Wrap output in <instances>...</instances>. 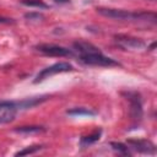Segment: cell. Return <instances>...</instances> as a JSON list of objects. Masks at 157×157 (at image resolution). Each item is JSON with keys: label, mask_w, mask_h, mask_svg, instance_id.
<instances>
[{"label": "cell", "mask_w": 157, "mask_h": 157, "mask_svg": "<svg viewBox=\"0 0 157 157\" xmlns=\"http://www.w3.org/2000/svg\"><path fill=\"white\" fill-rule=\"evenodd\" d=\"M74 49L80 54V56L83 55H92V54H99L102 53L99 50V48H97L96 45H93L92 43L85 42V40H77L74 42Z\"/></svg>", "instance_id": "obj_9"}, {"label": "cell", "mask_w": 157, "mask_h": 157, "mask_svg": "<svg viewBox=\"0 0 157 157\" xmlns=\"http://www.w3.org/2000/svg\"><path fill=\"white\" fill-rule=\"evenodd\" d=\"M134 20L147 21V22L155 23L157 17H156L155 12H151V11H139V12H134Z\"/></svg>", "instance_id": "obj_11"}, {"label": "cell", "mask_w": 157, "mask_h": 157, "mask_svg": "<svg viewBox=\"0 0 157 157\" xmlns=\"http://www.w3.org/2000/svg\"><path fill=\"white\" fill-rule=\"evenodd\" d=\"M40 148H42V146H39V145H36V146H29V147H26V148H23V150L18 151V152H16V153H15V156H25V155H31V153H34V152L39 151Z\"/></svg>", "instance_id": "obj_17"}, {"label": "cell", "mask_w": 157, "mask_h": 157, "mask_svg": "<svg viewBox=\"0 0 157 157\" xmlns=\"http://www.w3.org/2000/svg\"><path fill=\"white\" fill-rule=\"evenodd\" d=\"M155 44H156V43H152V44H151V45H150V50H152V49H153V48H155Z\"/></svg>", "instance_id": "obj_21"}, {"label": "cell", "mask_w": 157, "mask_h": 157, "mask_svg": "<svg viewBox=\"0 0 157 157\" xmlns=\"http://www.w3.org/2000/svg\"><path fill=\"white\" fill-rule=\"evenodd\" d=\"M97 12L104 17L114 20H134V12L120 10V9H109V7H98Z\"/></svg>", "instance_id": "obj_6"}, {"label": "cell", "mask_w": 157, "mask_h": 157, "mask_svg": "<svg viewBox=\"0 0 157 157\" xmlns=\"http://www.w3.org/2000/svg\"><path fill=\"white\" fill-rule=\"evenodd\" d=\"M128 145L130 146V148H132L137 152H141V153H147V155H155L156 153V146L148 140L130 139V140H128Z\"/></svg>", "instance_id": "obj_7"}, {"label": "cell", "mask_w": 157, "mask_h": 157, "mask_svg": "<svg viewBox=\"0 0 157 157\" xmlns=\"http://www.w3.org/2000/svg\"><path fill=\"white\" fill-rule=\"evenodd\" d=\"M36 49L39 53L49 56H70L72 54L71 50L55 44H39L36 47Z\"/></svg>", "instance_id": "obj_5"}, {"label": "cell", "mask_w": 157, "mask_h": 157, "mask_svg": "<svg viewBox=\"0 0 157 157\" xmlns=\"http://www.w3.org/2000/svg\"><path fill=\"white\" fill-rule=\"evenodd\" d=\"M45 129L43 126H38V125H29V126H18L15 129L16 132H21V134H38V132H43Z\"/></svg>", "instance_id": "obj_12"}, {"label": "cell", "mask_w": 157, "mask_h": 157, "mask_svg": "<svg viewBox=\"0 0 157 157\" xmlns=\"http://www.w3.org/2000/svg\"><path fill=\"white\" fill-rule=\"evenodd\" d=\"M48 99V96H40V97H31V98H26L23 101L20 102H15V105L17 109H28V108H33L43 102H45Z\"/></svg>", "instance_id": "obj_10"}, {"label": "cell", "mask_w": 157, "mask_h": 157, "mask_svg": "<svg viewBox=\"0 0 157 157\" xmlns=\"http://www.w3.org/2000/svg\"><path fill=\"white\" fill-rule=\"evenodd\" d=\"M16 112L15 102H0V124L12 121L16 117Z\"/></svg>", "instance_id": "obj_8"}, {"label": "cell", "mask_w": 157, "mask_h": 157, "mask_svg": "<svg viewBox=\"0 0 157 157\" xmlns=\"http://www.w3.org/2000/svg\"><path fill=\"white\" fill-rule=\"evenodd\" d=\"M25 17L27 20H32V21H40V20L44 18V16L39 12H28V13L25 15Z\"/></svg>", "instance_id": "obj_18"}, {"label": "cell", "mask_w": 157, "mask_h": 157, "mask_svg": "<svg viewBox=\"0 0 157 157\" xmlns=\"http://www.w3.org/2000/svg\"><path fill=\"white\" fill-rule=\"evenodd\" d=\"M74 70V66L69 63H56L49 67H45L40 72H38V75L36 76L34 78V83L37 82H40L43 81L44 78H47L48 76H52V75H55V74H60V72H67V71H72Z\"/></svg>", "instance_id": "obj_2"}, {"label": "cell", "mask_w": 157, "mask_h": 157, "mask_svg": "<svg viewBox=\"0 0 157 157\" xmlns=\"http://www.w3.org/2000/svg\"><path fill=\"white\" fill-rule=\"evenodd\" d=\"M55 2H58V4H66V2H69L70 0H54Z\"/></svg>", "instance_id": "obj_20"}, {"label": "cell", "mask_w": 157, "mask_h": 157, "mask_svg": "<svg viewBox=\"0 0 157 157\" xmlns=\"http://www.w3.org/2000/svg\"><path fill=\"white\" fill-rule=\"evenodd\" d=\"M80 60L83 64L87 65H96V66H119L120 64L118 61H115L112 58H108L105 55H103L102 53L99 54H92V55H83L80 56Z\"/></svg>", "instance_id": "obj_3"}, {"label": "cell", "mask_w": 157, "mask_h": 157, "mask_svg": "<svg viewBox=\"0 0 157 157\" xmlns=\"http://www.w3.org/2000/svg\"><path fill=\"white\" fill-rule=\"evenodd\" d=\"M0 23H4V25H12V23H15V21H13L12 18L0 16Z\"/></svg>", "instance_id": "obj_19"}, {"label": "cell", "mask_w": 157, "mask_h": 157, "mask_svg": "<svg viewBox=\"0 0 157 157\" xmlns=\"http://www.w3.org/2000/svg\"><path fill=\"white\" fill-rule=\"evenodd\" d=\"M114 40L124 49H141L145 47V42L142 39L128 34H115Z\"/></svg>", "instance_id": "obj_4"}, {"label": "cell", "mask_w": 157, "mask_h": 157, "mask_svg": "<svg viewBox=\"0 0 157 157\" xmlns=\"http://www.w3.org/2000/svg\"><path fill=\"white\" fill-rule=\"evenodd\" d=\"M67 114L70 115H94V112L86 109V108H74L67 110Z\"/></svg>", "instance_id": "obj_16"}, {"label": "cell", "mask_w": 157, "mask_h": 157, "mask_svg": "<svg viewBox=\"0 0 157 157\" xmlns=\"http://www.w3.org/2000/svg\"><path fill=\"white\" fill-rule=\"evenodd\" d=\"M21 4L29 7H39V9H47L48 5L43 2L42 0H21Z\"/></svg>", "instance_id": "obj_15"}, {"label": "cell", "mask_w": 157, "mask_h": 157, "mask_svg": "<svg viewBox=\"0 0 157 157\" xmlns=\"http://www.w3.org/2000/svg\"><path fill=\"white\" fill-rule=\"evenodd\" d=\"M130 103V117L131 120L134 121V124H139L142 119L144 115V110H142V101H141V96L140 93L135 92V91H129L124 93Z\"/></svg>", "instance_id": "obj_1"}, {"label": "cell", "mask_w": 157, "mask_h": 157, "mask_svg": "<svg viewBox=\"0 0 157 157\" xmlns=\"http://www.w3.org/2000/svg\"><path fill=\"white\" fill-rule=\"evenodd\" d=\"M99 136H101V130H97V131L92 132V134L88 135V136H83V137H81V140H80V145H81V146L91 145V144L98 141V140H99Z\"/></svg>", "instance_id": "obj_13"}, {"label": "cell", "mask_w": 157, "mask_h": 157, "mask_svg": "<svg viewBox=\"0 0 157 157\" xmlns=\"http://www.w3.org/2000/svg\"><path fill=\"white\" fill-rule=\"evenodd\" d=\"M110 146L113 147V150H115L120 155H124V156H130L131 155L130 151H129L128 145H124L121 142H110Z\"/></svg>", "instance_id": "obj_14"}]
</instances>
